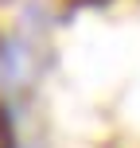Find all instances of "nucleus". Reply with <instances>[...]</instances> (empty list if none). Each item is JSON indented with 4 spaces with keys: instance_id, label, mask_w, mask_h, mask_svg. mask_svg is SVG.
Returning <instances> with one entry per match:
<instances>
[{
    "instance_id": "1",
    "label": "nucleus",
    "mask_w": 140,
    "mask_h": 148,
    "mask_svg": "<svg viewBox=\"0 0 140 148\" xmlns=\"http://www.w3.org/2000/svg\"><path fill=\"white\" fill-rule=\"evenodd\" d=\"M0 148H12V125H8L4 109H0Z\"/></svg>"
}]
</instances>
